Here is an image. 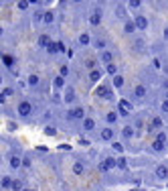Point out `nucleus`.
Returning <instances> with one entry per match:
<instances>
[{
  "label": "nucleus",
  "mask_w": 168,
  "mask_h": 191,
  "mask_svg": "<svg viewBox=\"0 0 168 191\" xmlns=\"http://www.w3.org/2000/svg\"><path fill=\"white\" fill-rule=\"evenodd\" d=\"M83 128H85L87 132L93 130V128H95V120H93V118H85V120H83Z\"/></svg>",
  "instance_id": "obj_17"
},
{
  "label": "nucleus",
  "mask_w": 168,
  "mask_h": 191,
  "mask_svg": "<svg viewBox=\"0 0 168 191\" xmlns=\"http://www.w3.org/2000/svg\"><path fill=\"white\" fill-rule=\"evenodd\" d=\"M152 148H154V151H156V152H162V151H164V142L156 138V140L152 142Z\"/></svg>",
  "instance_id": "obj_22"
},
{
  "label": "nucleus",
  "mask_w": 168,
  "mask_h": 191,
  "mask_svg": "<svg viewBox=\"0 0 168 191\" xmlns=\"http://www.w3.org/2000/svg\"><path fill=\"white\" fill-rule=\"evenodd\" d=\"M164 73H166V75H168V65H166V67H164Z\"/></svg>",
  "instance_id": "obj_44"
},
{
  "label": "nucleus",
  "mask_w": 168,
  "mask_h": 191,
  "mask_svg": "<svg viewBox=\"0 0 168 191\" xmlns=\"http://www.w3.org/2000/svg\"><path fill=\"white\" fill-rule=\"evenodd\" d=\"M16 112H18V116H22V118L30 116V112H33V104L24 100V102H20V104H18V108H16Z\"/></svg>",
  "instance_id": "obj_1"
},
{
  "label": "nucleus",
  "mask_w": 168,
  "mask_h": 191,
  "mask_svg": "<svg viewBox=\"0 0 168 191\" xmlns=\"http://www.w3.org/2000/svg\"><path fill=\"white\" fill-rule=\"evenodd\" d=\"M26 83L33 85V88H34V85H38V75H29V81H26Z\"/></svg>",
  "instance_id": "obj_28"
},
{
  "label": "nucleus",
  "mask_w": 168,
  "mask_h": 191,
  "mask_svg": "<svg viewBox=\"0 0 168 191\" xmlns=\"http://www.w3.org/2000/svg\"><path fill=\"white\" fill-rule=\"evenodd\" d=\"M114 138V130L111 128H101V140H111Z\"/></svg>",
  "instance_id": "obj_15"
},
{
  "label": "nucleus",
  "mask_w": 168,
  "mask_h": 191,
  "mask_svg": "<svg viewBox=\"0 0 168 191\" xmlns=\"http://www.w3.org/2000/svg\"><path fill=\"white\" fill-rule=\"evenodd\" d=\"M156 177H158V179H168V167L166 165H158L156 167Z\"/></svg>",
  "instance_id": "obj_10"
},
{
  "label": "nucleus",
  "mask_w": 168,
  "mask_h": 191,
  "mask_svg": "<svg viewBox=\"0 0 168 191\" xmlns=\"http://www.w3.org/2000/svg\"><path fill=\"white\" fill-rule=\"evenodd\" d=\"M114 167H118V161H115L114 157H107L106 161L99 165V171H101V173H106V171H110V169H114Z\"/></svg>",
  "instance_id": "obj_3"
},
{
  "label": "nucleus",
  "mask_w": 168,
  "mask_h": 191,
  "mask_svg": "<svg viewBox=\"0 0 168 191\" xmlns=\"http://www.w3.org/2000/svg\"><path fill=\"white\" fill-rule=\"evenodd\" d=\"M16 6H18L20 10H26V8H29V0H20V2H18Z\"/></svg>",
  "instance_id": "obj_34"
},
{
  "label": "nucleus",
  "mask_w": 168,
  "mask_h": 191,
  "mask_svg": "<svg viewBox=\"0 0 168 191\" xmlns=\"http://www.w3.org/2000/svg\"><path fill=\"white\" fill-rule=\"evenodd\" d=\"M22 191H33V189H22Z\"/></svg>",
  "instance_id": "obj_45"
},
{
  "label": "nucleus",
  "mask_w": 168,
  "mask_h": 191,
  "mask_svg": "<svg viewBox=\"0 0 168 191\" xmlns=\"http://www.w3.org/2000/svg\"><path fill=\"white\" fill-rule=\"evenodd\" d=\"M69 73V69H67V65H63V67H61V77H65V75H67Z\"/></svg>",
  "instance_id": "obj_41"
},
{
  "label": "nucleus",
  "mask_w": 168,
  "mask_h": 191,
  "mask_svg": "<svg viewBox=\"0 0 168 191\" xmlns=\"http://www.w3.org/2000/svg\"><path fill=\"white\" fill-rule=\"evenodd\" d=\"M45 134H47V136H55V134H57V128H55V126H47V128H45Z\"/></svg>",
  "instance_id": "obj_30"
},
{
  "label": "nucleus",
  "mask_w": 168,
  "mask_h": 191,
  "mask_svg": "<svg viewBox=\"0 0 168 191\" xmlns=\"http://www.w3.org/2000/svg\"><path fill=\"white\" fill-rule=\"evenodd\" d=\"M12 179L10 177H2V189H12Z\"/></svg>",
  "instance_id": "obj_23"
},
{
  "label": "nucleus",
  "mask_w": 168,
  "mask_h": 191,
  "mask_svg": "<svg viewBox=\"0 0 168 191\" xmlns=\"http://www.w3.org/2000/svg\"><path fill=\"white\" fill-rule=\"evenodd\" d=\"M51 43H53V41H51V37H49V35H41V37H38V41H37V45H38V47H43V49H47Z\"/></svg>",
  "instance_id": "obj_9"
},
{
  "label": "nucleus",
  "mask_w": 168,
  "mask_h": 191,
  "mask_svg": "<svg viewBox=\"0 0 168 191\" xmlns=\"http://www.w3.org/2000/svg\"><path fill=\"white\" fill-rule=\"evenodd\" d=\"M89 41H91V37H89L87 33L79 35V45H83V47H85V45H89Z\"/></svg>",
  "instance_id": "obj_24"
},
{
  "label": "nucleus",
  "mask_w": 168,
  "mask_h": 191,
  "mask_svg": "<svg viewBox=\"0 0 168 191\" xmlns=\"http://www.w3.org/2000/svg\"><path fill=\"white\" fill-rule=\"evenodd\" d=\"M166 100H168V92H166Z\"/></svg>",
  "instance_id": "obj_46"
},
{
  "label": "nucleus",
  "mask_w": 168,
  "mask_h": 191,
  "mask_svg": "<svg viewBox=\"0 0 168 191\" xmlns=\"http://www.w3.org/2000/svg\"><path fill=\"white\" fill-rule=\"evenodd\" d=\"M55 88H63V85H65V77H61V75H59V77H55Z\"/></svg>",
  "instance_id": "obj_32"
},
{
  "label": "nucleus",
  "mask_w": 168,
  "mask_h": 191,
  "mask_svg": "<svg viewBox=\"0 0 168 191\" xmlns=\"http://www.w3.org/2000/svg\"><path fill=\"white\" fill-rule=\"evenodd\" d=\"M136 29H138V27H136V23H134V20H128V23L124 25V31H126V33H134Z\"/></svg>",
  "instance_id": "obj_21"
},
{
  "label": "nucleus",
  "mask_w": 168,
  "mask_h": 191,
  "mask_svg": "<svg viewBox=\"0 0 168 191\" xmlns=\"http://www.w3.org/2000/svg\"><path fill=\"white\" fill-rule=\"evenodd\" d=\"M134 96H136V98H146V88H144V85H136V88H134Z\"/></svg>",
  "instance_id": "obj_19"
},
{
  "label": "nucleus",
  "mask_w": 168,
  "mask_h": 191,
  "mask_svg": "<svg viewBox=\"0 0 168 191\" xmlns=\"http://www.w3.org/2000/svg\"><path fill=\"white\" fill-rule=\"evenodd\" d=\"M93 47H95V49H99V51H103V49H106V41H103V39H97L95 43H93Z\"/></svg>",
  "instance_id": "obj_26"
},
{
  "label": "nucleus",
  "mask_w": 168,
  "mask_h": 191,
  "mask_svg": "<svg viewBox=\"0 0 168 191\" xmlns=\"http://www.w3.org/2000/svg\"><path fill=\"white\" fill-rule=\"evenodd\" d=\"M134 23H136V27H138L140 31H146L150 27V23H148V19H146V16H142V15H138L134 19Z\"/></svg>",
  "instance_id": "obj_5"
},
{
  "label": "nucleus",
  "mask_w": 168,
  "mask_h": 191,
  "mask_svg": "<svg viewBox=\"0 0 168 191\" xmlns=\"http://www.w3.org/2000/svg\"><path fill=\"white\" fill-rule=\"evenodd\" d=\"M162 35H164V39L168 41V27H164V31H162Z\"/></svg>",
  "instance_id": "obj_43"
},
{
  "label": "nucleus",
  "mask_w": 168,
  "mask_h": 191,
  "mask_svg": "<svg viewBox=\"0 0 168 191\" xmlns=\"http://www.w3.org/2000/svg\"><path fill=\"white\" fill-rule=\"evenodd\" d=\"M134 132H136V128H134V126H130V124H126L124 130H122L124 138H134Z\"/></svg>",
  "instance_id": "obj_13"
},
{
  "label": "nucleus",
  "mask_w": 168,
  "mask_h": 191,
  "mask_svg": "<svg viewBox=\"0 0 168 191\" xmlns=\"http://www.w3.org/2000/svg\"><path fill=\"white\" fill-rule=\"evenodd\" d=\"M140 4H142L140 0H130V2H128V6H130L132 10H134V8H140Z\"/></svg>",
  "instance_id": "obj_33"
},
{
  "label": "nucleus",
  "mask_w": 168,
  "mask_h": 191,
  "mask_svg": "<svg viewBox=\"0 0 168 191\" xmlns=\"http://www.w3.org/2000/svg\"><path fill=\"white\" fill-rule=\"evenodd\" d=\"M73 173H75V175H83V173H85V165L77 161L75 165H73Z\"/></svg>",
  "instance_id": "obj_18"
},
{
  "label": "nucleus",
  "mask_w": 168,
  "mask_h": 191,
  "mask_svg": "<svg viewBox=\"0 0 168 191\" xmlns=\"http://www.w3.org/2000/svg\"><path fill=\"white\" fill-rule=\"evenodd\" d=\"M95 93L99 96V98H106V100H114V93L110 92V88H107V85H99V88L95 89Z\"/></svg>",
  "instance_id": "obj_4"
},
{
  "label": "nucleus",
  "mask_w": 168,
  "mask_h": 191,
  "mask_svg": "<svg viewBox=\"0 0 168 191\" xmlns=\"http://www.w3.org/2000/svg\"><path fill=\"white\" fill-rule=\"evenodd\" d=\"M12 63H14V57L8 53H2V65H6V67H12Z\"/></svg>",
  "instance_id": "obj_16"
},
{
  "label": "nucleus",
  "mask_w": 168,
  "mask_h": 191,
  "mask_svg": "<svg viewBox=\"0 0 168 191\" xmlns=\"http://www.w3.org/2000/svg\"><path fill=\"white\" fill-rule=\"evenodd\" d=\"M47 51H49V53H51V55H55V53H57V51H59V45H57V43H51V45H49V47H47Z\"/></svg>",
  "instance_id": "obj_31"
},
{
  "label": "nucleus",
  "mask_w": 168,
  "mask_h": 191,
  "mask_svg": "<svg viewBox=\"0 0 168 191\" xmlns=\"http://www.w3.org/2000/svg\"><path fill=\"white\" fill-rule=\"evenodd\" d=\"M106 120L110 124H114V122H118V112H107V116H106Z\"/></svg>",
  "instance_id": "obj_25"
},
{
  "label": "nucleus",
  "mask_w": 168,
  "mask_h": 191,
  "mask_svg": "<svg viewBox=\"0 0 168 191\" xmlns=\"http://www.w3.org/2000/svg\"><path fill=\"white\" fill-rule=\"evenodd\" d=\"M71 120H85V108H81V106H77V108H73L71 112L67 114Z\"/></svg>",
  "instance_id": "obj_2"
},
{
  "label": "nucleus",
  "mask_w": 168,
  "mask_h": 191,
  "mask_svg": "<svg viewBox=\"0 0 168 191\" xmlns=\"http://www.w3.org/2000/svg\"><path fill=\"white\" fill-rule=\"evenodd\" d=\"M114 85H115V88H122V85H124V77H122V75H115V77H114Z\"/></svg>",
  "instance_id": "obj_29"
},
{
  "label": "nucleus",
  "mask_w": 168,
  "mask_h": 191,
  "mask_svg": "<svg viewBox=\"0 0 168 191\" xmlns=\"http://www.w3.org/2000/svg\"><path fill=\"white\" fill-rule=\"evenodd\" d=\"M20 165H22V159L18 155H12L10 157V169H20Z\"/></svg>",
  "instance_id": "obj_12"
},
{
  "label": "nucleus",
  "mask_w": 168,
  "mask_h": 191,
  "mask_svg": "<svg viewBox=\"0 0 168 191\" xmlns=\"http://www.w3.org/2000/svg\"><path fill=\"white\" fill-rule=\"evenodd\" d=\"M101 16H103V12H101V8H95L91 12V16H89V23H91L93 27H97L101 23Z\"/></svg>",
  "instance_id": "obj_6"
},
{
  "label": "nucleus",
  "mask_w": 168,
  "mask_h": 191,
  "mask_svg": "<svg viewBox=\"0 0 168 191\" xmlns=\"http://www.w3.org/2000/svg\"><path fill=\"white\" fill-rule=\"evenodd\" d=\"M106 69H107V73H111L114 77L118 75V67H115V63H111V65H106Z\"/></svg>",
  "instance_id": "obj_27"
},
{
  "label": "nucleus",
  "mask_w": 168,
  "mask_h": 191,
  "mask_svg": "<svg viewBox=\"0 0 168 191\" xmlns=\"http://www.w3.org/2000/svg\"><path fill=\"white\" fill-rule=\"evenodd\" d=\"M111 147H114V151H115V152H124V147H122L120 142H114Z\"/></svg>",
  "instance_id": "obj_36"
},
{
  "label": "nucleus",
  "mask_w": 168,
  "mask_h": 191,
  "mask_svg": "<svg viewBox=\"0 0 168 191\" xmlns=\"http://www.w3.org/2000/svg\"><path fill=\"white\" fill-rule=\"evenodd\" d=\"M101 75H103V71H99V69H93V71H89V79H91V81H99Z\"/></svg>",
  "instance_id": "obj_20"
},
{
  "label": "nucleus",
  "mask_w": 168,
  "mask_h": 191,
  "mask_svg": "<svg viewBox=\"0 0 168 191\" xmlns=\"http://www.w3.org/2000/svg\"><path fill=\"white\" fill-rule=\"evenodd\" d=\"M63 100H65V102H67V104L75 102V92H73L71 88H67V89H65V96H63Z\"/></svg>",
  "instance_id": "obj_14"
},
{
  "label": "nucleus",
  "mask_w": 168,
  "mask_h": 191,
  "mask_svg": "<svg viewBox=\"0 0 168 191\" xmlns=\"http://www.w3.org/2000/svg\"><path fill=\"white\" fill-rule=\"evenodd\" d=\"M160 110H162V112H168V100H164V102H162V106H160Z\"/></svg>",
  "instance_id": "obj_39"
},
{
  "label": "nucleus",
  "mask_w": 168,
  "mask_h": 191,
  "mask_svg": "<svg viewBox=\"0 0 168 191\" xmlns=\"http://www.w3.org/2000/svg\"><path fill=\"white\" fill-rule=\"evenodd\" d=\"M120 106H122L124 110H130V108H132V106H130V102H126V100H122V102H120Z\"/></svg>",
  "instance_id": "obj_37"
},
{
  "label": "nucleus",
  "mask_w": 168,
  "mask_h": 191,
  "mask_svg": "<svg viewBox=\"0 0 168 191\" xmlns=\"http://www.w3.org/2000/svg\"><path fill=\"white\" fill-rule=\"evenodd\" d=\"M87 67L93 71V69H95V61H93V59H89V61H87Z\"/></svg>",
  "instance_id": "obj_40"
},
{
  "label": "nucleus",
  "mask_w": 168,
  "mask_h": 191,
  "mask_svg": "<svg viewBox=\"0 0 168 191\" xmlns=\"http://www.w3.org/2000/svg\"><path fill=\"white\" fill-rule=\"evenodd\" d=\"M162 126H164L162 118H160V116H156V118H152V122L148 124V130H160Z\"/></svg>",
  "instance_id": "obj_8"
},
{
  "label": "nucleus",
  "mask_w": 168,
  "mask_h": 191,
  "mask_svg": "<svg viewBox=\"0 0 168 191\" xmlns=\"http://www.w3.org/2000/svg\"><path fill=\"white\" fill-rule=\"evenodd\" d=\"M12 93H14V89H12V88H2V96L8 98V96H12Z\"/></svg>",
  "instance_id": "obj_35"
},
{
  "label": "nucleus",
  "mask_w": 168,
  "mask_h": 191,
  "mask_svg": "<svg viewBox=\"0 0 168 191\" xmlns=\"http://www.w3.org/2000/svg\"><path fill=\"white\" fill-rule=\"evenodd\" d=\"M43 23H45V25H53V23H55V10H45Z\"/></svg>",
  "instance_id": "obj_11"
},
{
  "label": "nucleus",
  "mask_w": 168,
  "mask_h": 191,
  "mask_svg": "<svg viewBox=\"0 0 168 191\" xmlns=\"http://www.w3.org/2000/svg\"><path fill=\"white\" fill-rule=\"evenodd\" d=\"M101 63H106V65H111V63H114V53H111V51H101Z\"/></svg>",
  "instance_id": "obj_7"
},
{
  "label": "nucleus",
  "mask_w": 168,
  "mask_h": 191,
  "mask_svg": "<svg viewBox=\"0 0 168 191\" xmlns=\"http://www.w3.org/2000/svg\"><path fill=\"white\" fill-rule=\"evenodd\" d=\"M124 15H126V10L122 8V6H120V8H118V10H115V16H124Z\"/></svg>",
  "instance_id": "obj_42"
},
{
  "label": "nucleus",
  "mask_w": 168,
  "mask_h": 191,
  "mask_svg": "<svg viewBox=\"0 0 168 191\" xmlns=\"http://www.w3.org/2000/svg\"><path fill=\"white\" fill-rule=\"evenodd\" d=\"M12 189H14V191H20V189H22V185H20V181H14V183H12Z\"/></svg>",
  "instance_id": "obj_38"
}]
</instances>
